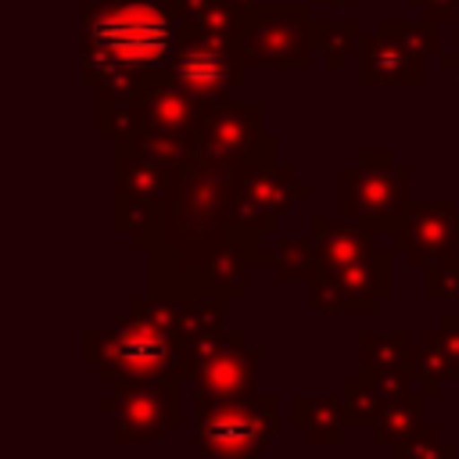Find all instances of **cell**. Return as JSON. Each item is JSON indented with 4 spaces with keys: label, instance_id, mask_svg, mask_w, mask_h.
Returning <instances> with one entry per match:
<instances>
[{
    "label": "cell",
    "instance_id": "cell-1",
    "mask_svg": "<svg viewBox=\"0 0 459 459\" xmlns=\"http://www.w3.org/2000/svg\"><path fill=\"white\" fill-rule=\"evenodd\" d=\"M183 18L158 0H93L82 7V79L100 97H136L169 75Z\"/></svg>",
    "mask_w": 459,
    "mask_h": 459
},
{
    "label": "cell",
    "instance_id": "cell-2",
    "mask_svg": "<svg viewBox=\"0 0 459 459\" xmlns=\"http://www.w3.org/2000/svg\"><path fill=\"white\" fill-rule=\"evenodd\" d=\"M186 298L140 294L129 312L108 330H86L79 337L82 362L97 369L104 384H136L179 377V341L186 330Z\"/></svg>",
    "mask_w": 459,
    "mask_h": 459
},
{
    "label": "cell",
    "instance_id": "cell-3",
    "mask_svg": "<svg viewBox=\"0 0 459 459\" xmlns=\"http://www.w3.org/2000/svg\"><path fill=\"white\" fill-rule=\"evenodd\" d=\"M280 434L276 394L194 398V445L208 459H258Z\"/></svg>",
    "mask_w": 459,
    "mask_h": 459
},
{
    "label": "cell",
    "instance_id": "cell-4",
    "mask_svg": "<svg viewBox=\"0 0 459 459\" xmlns=\"http://www.w3.org/2000/svg\"><path fill=\"white\" fill-rule=\"evenodd\" d=\"M194 161L215 169H247L276 161V136L262 133V104L255 100H204L194 126Z\"/></svg>",
    "mask_w": 459,
    "mask_h": 459
},
{
    "label": "cell",
    "instance_id": "cell-5",
    "mask_svg": "<svg viewBox=\"0 0 459 459\" xmlns=\"http://www.w3.org/2000/svg\"><path fill=\"white\" fill-rule=\"evenodd\" d=\"M409 208V169L391 151H362L355 165L341 169V212L373 233H391Z\"/></svg>",
    "mask_w": 459,
    "mask_h": 459
},
{
    "label": "cell",
    "instance_id": "cell-6",
    "mask_svg": "<svg viewBox=\"0 0 459 459\" xmlns=\"http://www.w3.org/2000/svg\"><path fill=\"white\" fill-rule=\"evenodd\" d=\"M179 380H136L111 384L100 394V412H111V441L115 445H151L161 441L179 423Z\"/></svg>",
    "mask_w": 459,
    "mask_h": 459
},
{
    "label": "cell",
    "instance_id": "cell-7",
    "mask_svg": "<svg viewBox=\"0 0 459 459\" xmlns=\"http://www.w3.org/2000/svg\"><path fill=\"white\" fill-rule=\"evenodd\" d=\"M312 14L308 4H258L247 11L240 29V50L251 65L308 68L312 54Z\"/></svg>",
    "mask_w": 459,
    "mask_h": 459
},
{
    "label": "cell",
    "instance_id": "cell-8",
    "mask_svg": "<svg viewBox=\"0 0 459 459\" xmlns=\"http://www.w3.org/2000/svg\"><path fill=\"white\" fill-rule=\"evenodd\" d=\"M308 197V183L294 176V169L283 165H247L233 169L230 179V219L240 230H255L262 237H273L280 219L294 212L298 201Z\"/></svg>",
    "mask_w": 459,
    "mask_h": 459
},
{
    "label": "cell",
    "instance_id": "cell-9",
    "mask_svg": "<svg viewBox=\"0 0 459 459\" xmlns=\"http://www.w3.org/2000/svg\"><path fill=\"white\" fill-rule=\"evenodd\" d=\"M384 298H391V247L377 244L359 262L341 269H316L308 280L312 308L326 316H369Z\"/></svg>",
    "mask_w": 459,
    "mask_h": 459
},
{
    "label": "cell",
    "instance_id": "cell-10",
    "mask_svg": "<svg viewBox=\"0 0 459 459\" xmlns=\"http://www.w3.org/2000/svg\"><path fill=\"white\" fill-rule=\"evenodd\" d=\"M247 68L255 65L244 57L237 43H212L179 29V47L172 54L169 79H176L204 104V100H222L233 86H240L247 79Z\"/></svg>",
    "mask_w": 459,
    "mask_h": 459
},
{
    "label": "cell",
    "instance_id": "cell-11",
    "mask_svg": "<svg viewBox=\"0 0 459 459\" xmlns=\"http://www.w3.org/2000/svg\"><path fill=\"white\" fill-rule=\"evenodd\" d=\"M391 244L412 265L455 258L459 255V204L448 197L409 201V208L391 230Z\"/></svg>",
    "mask_w": 459,
    "mask_h": 459
},
{
    "label": "cell",
    "instance_id": "cell-12",
    "mask_svg": "<svg viewBox=\"0 0 459 459\" xmlns=\"http://www.w3.org/2000/svg\"><path fill=\"white\" fill-rule=\"evenodd\" d=\"M258 366H262V348L251 344L244 330H226L222 348L194 377L197 394H208V398L258 394Z\"/></svg>",
    "mask_w": 459,
    "mask_h": 459
},
{
    "label": "cell",
    "instance_id": "cell-13",
    "mask_svg": "<svg viewBox=\"0 0 459 459\" xmlns=\"http://www.w3.org/2000/svg\"><path fill=\"white\" fill-rule=\"evenodd\" d=\"M423 65L427 54L387 32H373L359 43V79L366 86H420Z\"/></svg>",
    "mask_w": 459,
    "mask_h": 459
},
{
    "label": "cell",
    "instance_id": "cell-14",
    "mask_svg": "<svg viewBox=\"0 0 459 459\" xmlns=\"http://www.w3.org/2000/svg\"><path fill=\"white\" fill-rule=\"evenodd\" d=\"M201 115V100L183 90L176 79H158L140 93V126L136 129H161V133H186L194 136ZM133 129V133H136Z\"/></svg>",
    "mask_w": 459,
    "mask_h": 459
},
{
    "label": "cell",
    "instance_id": "cell-15",
    "mask_svg": "<svg viewBox=\"0 0 459 459\" xmlns=\"http://www.w3.org/2000/svg\"><path fill=\"white\" fill-rule=\"evenodd\" d=\"M308 233L316 240L319 251V269H341L348 262H359L366 251L377 247V233L355 219H326V215H312L308 219Z\"/></svg>",
    "mask_w": 459,
    "mask_h": 459
},
{
    "label": "cell",
    "instance_id": "cell-16",
    "mask_svg": "<svg viewBox=\"0 0 459 459\" xmlns=\"http://www.w3.org/2000/svg\"><path fill=\"white\" fill-rule=\"evenodd\" d=\"M290 423L305 430L312 445H341L348 430V412L341 394H294L290 398Z\"/></svg>",
    "mask_w": 459,
    "mask_h": 459
},
{
    "label": "cell",
    "instance_id": "cell-17",
    "mask_svg": "<svg viewBox=\"0 0 459 459\" xmlns=\"http://www.w3.org/2000/svg\"><path fill=\"white\" fill-rule=\"evenodd\" d=\"M265 265L276 269L280 283H308L319 269V251L312 233L308 237H269Z\"/></svg>",
    "mask_w": 459,
    "mask_h": 459
},
{
    "label": "cell",
    "instance_id": "cell-18",
    "mask_svg": "<svg viewBox=\"0 0 459 459\" xmlns=\"http://www.w3.org/2000/svg\"><path fill=\"white\" fill-rule=\"evenodd\" d=\"M247 11L237 0H204L190 18H183V32L212 39V43H240V29H244Z\"/></svg>",
    "mask_w": 459,
    "mask_h": 459
},
{
    "label": "cell",
    "instance_id": "cell-19",
    "mask_svg": "<svg viewBox=\"0 0 459 459\" xmlns=\"http://www.w3.org/2000/svg\"><path fill=\"white\" fill-rule=\"evenodd\" d=\"M409 348L412 344H409V333L405 330H391V333L362 330L359 333V373L362 377H373V373L409 369Z\"/></svg>",
    "mask_w": 459,
    "mask_h": 459
},
{
    "label": "cell",
    "instance_id": "cell-20",
    "mask_svg": "<svg viewBox=\"0 0 459 459\" xmlns=\"http://www.w3.org/2000/svg\"><path fill=\"white\" fill-rule=\"evenodd\" d=\"M423 405H427V391H412V394L391 402V405L380 412V420L369 427V430H373V441L384 445V448H391V445H398L402 437H409L412 430H420V427H423Z\"/></svg>",
    "mask_w": 459,
    "mask_h": 459
},
{
    "label": "cell",
    "instance_id": "cell-21",
    "mask_svg": "<svg viewBox=\"0 0 459 459\" xmlns=\"http://www.w3.org/2000/svg\"><path fill=\"white\" fill-rule=\"evenodd\" d=\"M312 54L323 57L326 68H341L344 57L362 43V32H359V22L348 18V22H326V18H312Z\"/></svg>",
    "mask_w": 459,
    "mask_h": 459
},
{
    "label": "cell",
    "instance_id": "cell-22",
    "mask_svg": "<svg viewBox=\"0 0 459 459\" xmlns=\"http://www.w3.org/2000/svg\"><path fill=\"white\" fill-rule=\"evenodd\" d=\"M341 402H344V412H348V427H373L380 420V412L391 405L362 373L348 377L341 384Z\"/></svg>",
    "mask_w": 459,
    "mask_h": 459
},
{
    "label": "cell",
    "instance_id": "cell-23",
    "mask_svg": "<svg viewBox=\"0 0 459 459\" xmlns=\"http://www.w3.org/2000/svg\"><path fill=\"white\" fill-rule=\"evenodd\" d=\"M409 369H412V377L423 384V391L430 398L441 394L445 380H455V369H452L448 355L434 341H427V337H423V344H412L409 348Z\"/></svg>",
    "mask_w": 459,
    "mask_h": 459
},
{
    "label": "cell",
    "instance_id": "cell-24",
    "mask_svg": "<svg viewBox=\"0 0 459 459\" xmlns=\"http://www.w3.org/2000/svg\"><path fill=\"white\" fill-rule=\"evenodd\" d=\"M387 452L391 459H459V448L437 427H420L398 445H391Z\"/></svg>",
    "mask_w": 459,
    "mask_h": 459
},
{
    "label": "cell",
    "instance_id": "cell-25",
    "mask_svg": "<svg viewBox=\"0 0 459 459\" xmlns=\"http://www.w3.org/2000/svg\"><path fill=\"white\" fill-rule=\"evenodd\" d=\"M373 32H387V36L409 43V47L420 50V54H441V25H437V22H420V25H412V22L380 18V22L373 25Z\"/></svg>",
    "mask_w": 459,
    "mask_h": 459
},
{
    "label": "cell",
    "instance_id": "cell-26",
    "mask_svg": "<svg viewBox=\"0 0 459 459\" xmlns=\"http://www.w3.org/2000/svg\"><path fill=\"white\" fill-rule=\"evenodd\" d=\"M423 298L427 301H459V255L423 265Z\"/></svg>",
    "mask_w": 459,
    "mask_h": 459
},
{
    "label": "cell",
    "instance_id": "cell-27",
    "mask_svg": "<svg viewBox=\"0 0 459 459\" xmlns=\"http://www.w3.org/2000/svg\"><path fill=\"white\" fill-rule=\"evenodd\" d=\"M423 337L434 341V344L448 355V362H452V369H455V380H459V312H445L441 323H437L434 330H427Z\"/></svg>",
    "mask_w": 459,
    "mask_h": 459
},
{
    "label": "cell",
    "instance_id": "cell-28",
    "mask_svg": "<svg viewBox=\"0 0 459 459\" xmlns=\"http://www.w3.org/2000/svg\"><path fill=\"white\" fill-rule=\"evenodd\" d=\"M416 11H423V22H445V18H455L459 11V0H409Z\"/></svg>",
    "mask_w": 459,
    "mask_h": 459
},
{
    "label": "cell",
    "instance_id": "cell-29",
    "mask_svg": "<svg viewBox=\"0 0 459 459\" xmlns=\"http://www.w3.org/2000/svg\"><path fill=\"white\" fill-rule=\"evenodd\" d=\"M158 4H161L169 14H176V18H190L204 0H158Z\"/></svg>",
    "mask_w": 459,
    "mask_h": 459
},
{
    "label": "cell",
    "instance_id": "cell-30",
    "mask_svg": "<svg viewBox=\"0 0 459 459\" xmlns=\"http://www.w3.org/2000/svg\"><path fill=\"white\" fill-rule=\"evenodd\" d=\"M437 65L459 72V43H455V50H441V54H437Z\"/></svg>",
    "mask_w": 459,
    "mask_h": 459
},
{
    "label": "cell",
    "instance_id": "cell-31",
    "mask_svg": "<svg viewBox=\"0 0 459 459\" xmlns=\"http://www.w3.org/2000/svg\"><path fill=\"white\" fill-rule=\"evenodd\" d=\"M312 4H319V7H355L359 0H312Z\"/></svg>",
    "mask_w": 459,
    "mask_h": 459
},
{
    "label": "cell",
    "instance_id": "cell-32",
    "mask_svg": "<svg viewBox=\"0 0 459 459\" xmlns=\"http://www.w3.org/2000/svg\"><path fill=\"white\" fill-rule=\"evenodd\" d=\"M455 43H459V11H455Z\"/></svg>",
    "mask_w": 459,
    "mask_h": 459
},
{
    "label": "cell",
    "instance_id": "cell-33",
    "mask_svg": "<svg viewBox=\"0 0 459 459\" xmlns=\"http://www.w3.org/2000/svg\"><path fill=\"white\" fill-rule=\"evenodd\" d=\"M201 459H208V455H201Z\"/></svg>",
    "mask_w": 459,
    "mask_h": 459
}]
</instances>
